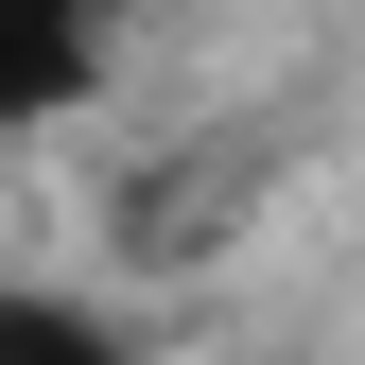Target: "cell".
Returning <instances> with one entry per match:
<instances>
[{"label":"cell","mask_w":365,"mask_h":365,"mask_svg":"<svg viewBox=\"0 0 365 365\" xmlns=\"http://www.w3.org/2000/svg\"><path fill=\"white\" fill-rule=\"evenodd\" d=\"M87 70H105V0H0V122L70 105Z\"/></svg>","instance_id":"1"},{"label":"cell","mask_w":365,"mask_h":365,"mask_svg":"<svg viewBox=\"0 0 365 365\" xmlns=\"http://www.w3.org/2000/svg\"><path fill=\"white\" fill-rule=\"evenodd\" d=\"M0 365H140V348L105 313H70V296H0Z\"/></svg>","instance_id":"2"}]
</instances>
